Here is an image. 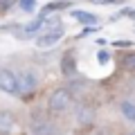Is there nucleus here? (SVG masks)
Wrapping results in <instances>:
<instances>
[{
	"label": "nucleus",
	"instance_id": "obj_1",
	"mask_svg": "<svg viewBox=\"0 0 135 135\" xmlns=\"http://www.w3.org/2000/svg\"><path fill=\"white\" fill-rule=\"evenodd\" d=\"M70 95H72V92L68 90V88H56V90L50 95V99H47V108L52 113H63L70 106Z\"/></svg>",
	"mask_w": 135,
	"mask_h": 135
},
{
	"label": "nucleus",
	"instance_id": "obj_2",
	"mask_svg": "<svg viewBox=\"0 0 135 135\" xmlns=\"http://www.w3.org/2000/svg\"><path fill=\"white\" fill-rule=\"evenodd\" d=\"M0 90L7 95H18V77L7 68H0Z\"/></svg>",
	"mask_w": 135,
	"mask_h": 135
},
{
	"label": "nucleus",
	"instance_id": "obj_3",
	"mask_svg": "<svg viewBox=\"0 0 135 135\" xmlns=\"http://www.w3.org/2000/svg\"><path fill=\"white\" fill-rule=\"evenodd\" d=\"M34 90H36V74L27 70V72H23L18 77V95L20 97H29Z\"/></svg>",
	"mask_w": 135,
	"mask_h": 135
},
{
	"label": "nucleus",
	"instance_id": "obj_4",
	"mask_svg": "<svg viewBox=\"0 0 135 135\" xmlns=\"http://www.w3.org/2000/svg\"><path fill=\"white\" fill-rule=\"evenodd\" d=\"M59 41H61V29H56V32H47V34H43V36L36 41V47H41V50L54 47Z\"/></svg>",
	"mask_w": 135,
	"mask_h": 135
},
{
	"label": "nucleus",
	"instance_id": "obj_5",
	"mask_svg": "<svg viewBox=\"0 0 135 135\" xmlns=\"http://www.w3.org/2000/svg\"><path fill=\"white\" fill-rule=\"evenodd\" d=\"M11 131H14V117H11V113L0 110V135H9Z\"/></svg>",
	"mask_w": 135,
	"mask_h": 135
},
{
	"label": "nucleus",
	"instance_id": "obj_6",
	"mask_svg": "<svg viewBox=\"0 0 135 135\" xmlns=\"http://www.w3.org/2000/svg\"><path fill=\"white\" fill-rule=\"evenodd\" d=\"M32 133L34 135H56V128H54L50 122H34Z\"/></svg>",
	"mask_w": 135,
	"mask_h": 135
},
{
	"label": "nucleus",
	"instance_id": "obj_7",
	"mask_svg": "<svg viewBox=\"0 0 135 135\" xmlns=\"http://www.w3.org/2000/svg\"><path fill=\"white\" fill-rule=\"evenodd\" d=\"M77 117H79V122H81V124H90V122L95 119V108H92V106H81Z\"/></svg>",
	"mask_w": 135,
	"mask_h": 135
},
{
	"label": "nucleus",
	"instance_id": "obj_8",
	"mask_svg": "<svg viewBox=\"0 0 135 135\" xmlns=\"http://www.w3.org/2000/svg\"><path fill=\"white\" fill-rule=\"evenodd\" d=\"M72 18L81 20V23H86V25H95L97 23V16L90 14V11H72Z\"/></svg>",
	"mask_w": 135,
	"mask_h": 135
},
{
	"label": "nucleus",
	"instance_id": "obj_9",
	"mask_svg": "<svg viewBox=\"0 0 135 135\" xmlns=\"http://www.w3.org/2000/svg\"><path fill=\"white\" fill-rule=\"evenodd\" d=\"M119 110H122V115H124L126 119L135 122V104H131V101H122V104H119Z\"/></svg>",
	"mask_w": 135,
	"mask_h": 135
},
{
	"label": "nucleus",
	"instance_id": "obj_10",
	"mask_svg": "<svg viewBox=\"0 0 135 135\" xmlns=\"http://www.w3.org/2000/svg\"><path fill=\"white\" fill-rule=\"evenodd\" d=\"M61 70H63L65 77H72V74H74V59L72 56H65L63 63H61Z\"/></svg>",
	"mask_w": 135,
	"mask_h": 135
},
{
	"label": "nucleus",
	"instance_id": "obj_11",
	"mask_svg": "<svg viewBox=\"0 0 135 135\" xmlns=\"http://www.w3.org/2000/svg\"><path fill=\"white\" fill-rule=\"evenodd\" d=\"M18 5L25 14H34L36 11V0H18Z\"/></svg>",
	"mask_w": 135,
	"mask_h": 135
},
{
	"label": "nucleus",
	"instance_id": "obj_12",
	"mask_svg": "<svg viewBox=\"0 0 135 135\" xmlns=\"http://www.w3.org/2000/svg\"><path fill=\"white\" fill-rule=\"evenodd\" d=\"M41 27H43V18L34 20V23H27L25 25V34H34V32H38Z\"/></svg>",
	"mask_w": 135,
	"mask_h": 135
},
{
	"label": "nucleus",
	"instance_id": "obj_13",
	"mask_svg": "<svg viewBox=\"0 0 135 135\" xmlns=\"http://www.w3.org/2000/svg\"><path fill=\"white\" fill-rule=\"evenodd\" d=\"M122 65H124V70H135V54H126Z\"/></svg>",
	"mask_w": 135,
	"mask_h": 135
},
{
	"label": "nucleus",
	"instance_id": "obj_14",
	"mask_svg": "<svg viewBox=\"0 0 135 135\" xmlns=\"http://www.w3.org/2000/svg\"><path fill=\"white\" fill-rule=\"evenodd\" d=\"M18 0H0V11H7V9H11V7L16 5Z\"/></svg>",
	"mask_w": 135,
	"mask_h": 135
},
{
	"label": "nucleus",
	"instance_id": "obj_15",
	"mask_svg": "<svg viewBox=\"0 0 135 135\" xmlns=\"http://www.w3.org/2000/svg\"><path fill=\"white\" fill-rule=\"evenodd\" d=\"M95 5H124V0H90Z\"/></svg>",
	"mask_w": 135,
	"mask_h": 135
},
{
	"label": "nucleus",
	"instance_id": "obj_16",
	"mask_svg": "<svg viewBox=\"0 0 135 135\" xmlns=\"http://www.w3.org/2000/svg\"><path fill=\"white\" fill-rule=\"evenodd\" d=\"M108 59H110V56H108V52H106V50H101V52L97 54V61H99L101 65H104V63H108Z\"/></svg>",
	"mask_w": 135,
	"mask_h": 135
},
{
	"label": "nucleus",
	"instance_id": "obj_17",
	"mask_svg": "<svg viewBox=\"0 0 135 135\" xmlns=\"http://www.w3.org/2000/svg\"><path fill=\"white\" fill-rule=\"evenodd\" d=\"M113 45H115V47H128L131 41H113Z\"/></svg>",
	"mask_w": 135,
	"mask_h": 135
},
{
	"label": "nucleus",
	"instance_id": "obj_18",
	"mask_svg": "<svg viewBox=\"0 0 135 135\" xmlns=\"http://www.w3.org/2000/svg\"><path fill=\"white\" fill-rule=\"evenodd\" d=\"M128 16H131V18H135V11H128Z\"/></svg>",
	"mask_w": 135,
	"mask_h": 135
},
{
	"label": "nucleus",
	"instance_id": "obj_19",
	"mask_svg": "<svg viewBox=\"0 0 135 135\" xmlns=\"http://www.w3.org/2000/svg\"><path fill=\"white\" fill-rule=\"evenodd\" d=\"M133 135H135V133H133Z\"/></svg>",
	"mask_w": 135,
	"mask_h": 135
}]
</instances>
